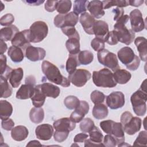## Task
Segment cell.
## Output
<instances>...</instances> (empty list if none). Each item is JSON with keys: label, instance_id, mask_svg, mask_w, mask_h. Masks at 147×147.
<instances>
[{"label": "cell", "instance_id": "28", "mask_svg": "<svg viewBox=\"0 0 147 147\" xmlns=\"http://www.w3.org/2000/svg\"><path fill=\"white\" fill-rule=\"evenodd\" d=\"M29 134L28 129L22 125H18L13 127L11 131L12 138L17 141H21L25 140Z\"/></svg>", "mask_w": 147, "mask_h": 147}, {"label": "cell", "instance_id": "10", "mask_svg": "<svg viewBox=\"0 0 147 147\" xmlns=\"http://www.w3.org/2000/svg\"><path fill=\"white\" fill-rule=\"evenodd\" d=\"M79 20V16L74 11L65 14H59L54 18V24L57 28H63L67 26H75Z\"/></svg>", "mask_w": 147, "mask_h": 147}, {"label": "cell", "instance_id": "44", "mask_svg": "<svg viewBox=\"0 0 147 147\" xmlns=\"http://www.w3.org/2000/svg\"><path fill=\"white\" fill-rule=\"evenodd\" d=\"M95 126L94 121L90 118H86L82 120L80 129L83 133H89Z\"/></svg>", "mask_w": 147, "mask_h": 147}, {"label": "cell", "instance_id": "25", "mask_svg": "<svg viewBox=\"0 0 147 147\" xmlns=\"http://www.w3.org/2000/svg\"><path fill=\"white\" fill-rule=\"evenodd\" d=\"M23 76L24 71L22 68L13 69L9 75L7 80H9V83L12 87L17 88L21 84Z\"/></svg>", "mask_w": 147, "mask_h": 147}, {"label": "cell", "instance_id": "14", "mask_svg": "<svg viewBox=\"0 0 147 147\" xmlns=\"http://www.w3.org/2000/svg\"><path fill=\"white\" fill-rule=\"evenodd\" d=\"M90 138H87L84 141V146H104L102 141L103 136L99 129L94 127L89 132Z\"/></svg>", "mask_w": 147, "mask_h": 147}, {"label": "cell", "instance_id": "49", "mask_svg": "<svg viewBox=\"0 0 147 147\" xmlns=\"http://www.w3.org/2000/svg\"><path fill=\"white\" fill-rule=\"evenodd\" d=\"M105 42L111 45H116L118 42V40L114 30H112L109 32L106 37L105 39Z\"/></svg>", "mask_w": 147, "mask_h": 147}, {"label": "cell", "instance_id": "9", "mask_svg": "<svg viewBox=\"0 0 147 147\" xmlns=\"http://www.w3.org/2000/svg\"><path fill=\"white\" fill-rule=\"evenodd\" d=\"M91 78V73L84 69H76L74 72L68 75L70 82L78 87L84 86Z\"/></svg>", "mask_w": 147, "mask_h": 147}, {"label": "cell", "instance_id": "36", "mask_svg": "<svg viewBox=\"0 0 147 147\" xmlns=\"http://www.w3.org/2000/svg\"><path fill=\"white\" fill-rule=\"evenodd\" d=\"M80 65L78 60V55H70L67 60L65 68L66 71L69 74L74 72L78 66Z\"/></svg>", "mask_w": 147, "mask_h": 147}, {"label": "cell", "instance_id": "16", "mask_svg": "<svg viewBox=\"0 0 147 147\" xmlns=\"http://www.w3.org/2000/svg\"><path fill=\"white\" fill-rule=\"evenodd\" d=\"M89 109V105L87 102L84 100H80L79 106L71 113L69 118L70 119L75 123L80 122L86 114L88 113Z\"/></svg>", "mask_w": 147, "mask_h": 147}, {"label": "cell", "instance_id": "40", "mask_svg": "<svg viewBox=\"0 0 147 147\" xmlns=\"http://www.w3.org/2000/svg\"><path fill=\"white\" fill-rule=\"evenodd\" d=\"M72 6V2L70 0H60L58 1L56 7L57 11L61 14L68 13Z\"/></svg>", "mask_w": 147, "mask_h": 147}, {"label": "cell", "instance_id": "42", "mask_svg": "<svg viewBox=\"0 0 147 147\" xmlns=\"http://www.w3.org/2000/svg\"><path fill=\"white\" fill-rule=\"evenodd\" d=\"M6 56L4 55H1L0 56V66H1V76L5 77L7 79L10 72L12 71V68L9 67L6 64Z\"/></svg>", "mask_w": 147, "mask_h": 147}, {"label": "cell", "instance_id": "41", "mask_svg": "<svg viewBox=\"0 0 147 147\" xmlns=\"http://www.w3.org/2000/svg\"><path fill=\"white\" fill-rule=\"evenodd\" d=\"M103 9H109L112 6H117L118 7H123L129 5V1L126 0H110V1H103Z\"/></svg>", "mask_w": 147, "mask_h": 147}, {"label": "cell", "instance_id": "27", "mask_svg": "<svg viewBox=\"0 0 147 147\" xmlns=\"http://www.w3.org/2000/svg\"><path fill=\"white\" fill-rule=\"evenodd\" d=\"M147 40L144 37H138L134 40V44L138 51L141 60L146 61L147 60Z\"/></svg>", "mask_w": 147, "mask_h": 147}, {"label": "cell", "instance_id": "30", "mask_svg": "<svg viewBox=\"0 0 147 147\" xmlns=\"http://www.w3.org/2000/svg\"><path fill=\"white\" fill-rule=\"evenodd\" d=\"M114 80L117 83L124 84L127 83L131 79V74L124 69H118L113 74Z\"/></svg>", "mask_w": 147, "mask_h": 147}, {"label": "cell", "instance_id": "2", "mask_svg": "<svg viewBox=\"0 0 147 147\" xmlns=\"http://www.w3.org/2000/svg\"><path fill=\"white\" fill-rule=\"evenodd\" d=\"M129 20V16L128 15H123L116 21L114 25V30L116 33L118 42L127 45H130L135 38V33L131 29H127L125 26Z\"/></svg>", "mask_w": 147, "mask_h": 147}, {"label": "cell", "instance_id": "12", "mask_svg": "<svg viewBox=\"0 0 147 147\" xmlns=\"http://www.w3.org/2000/svg\"><path fill=\"white\" fill-rule=\"evenodd\" d=\"M125 103L124 94L121 91H114L106 97L107 106L111 109H118L122 107Z\"/></svg>", "mask_w": 147, "mask_h": 147}, {"label": "cell", "instance_id": "53", "mask_svg": "<svg viewBox=\"0 0 147 147\" xmlns=\"http://www.w3.org/2000/svg\"><path fill=\"white\" fill-rule=\"evenodd\" d=\"M14 121L9 118L4 120H2L1 126L5 130H7V131L11 130L14 127Z\"/></svg>", "mask_w": 147, "mask_h": 147}, {"label": "cell", "instance_id": "52", "mask_svg": "<svg viewBox=\"0 0 147 147\" xmlns=\"http://www.w3.org/2000/svg\"><path fill=\"white\" fill-rule=\"evenodd\" d=\"M69 133V131H61L56 130L53 133L54 140L58 142H62L67 139Z\"/></svg>", "mask_w": 147, "mask_h": 147}, {"label": "cell", "instance_id": "54", "mask_svg": "<svg viewBox=\"0 0 147 147\" xmlns=\"http://www.w3.org/2000/svg\"><path fill=\"white\" fill-rule=\"evenodd\" d=\"M58 1H47L44 5L45 9L48 12H53L56 10Z\"/></svg>", "mask_w": 147, "mask_h": 147}, {"label": "cell", "instance_id": "18", "mask_svg": "<svg viewBox=\"0 0 147 147\" xmlns=\"http://www.w3.org/2000/svg\"><path fill=\"white\" fill-rule=\"evenodd\" d=\"M53 127L56 130L61 131H71L75 129L76 124L70 118L65 117L59 119L53 122Z\"/></svg>", "mask_w": 147, "mask_h": 147}, {"label": "cell", "instance_id": "58", "mask_svg": "<svg viewBox=\"0 0 147 147\" xmlns=\"http://www.w3.org/2000/svg\"><path fill=\"white\" fill-rule=\"evenodd\" d=\"M24 2L30 6H39L44 2V1H24Z\"/></svg>", "mask_w": 147, "mask_h": 147}, {"label": "cell", "instance_id": "59", "mask_svg": "<svg viewBox=\"0 0 147 147\" xmlns=\"http://www.w3.org/2000/svg\"><path fill=\"white\" fill-rule=\"evenodd\" d=\"M144 2V1H129V5H131L132 6H134V7H138L141 6Z\"/></svg>", "mask_w": 147, "mask_h": 147}, {"label": "cell", "instance_id": "1", "mask_svg": "<svg viewBox=\"0 0 147 147\" xmlns=\"http://www.w3.org/2000/svg\"><path fill=\"white\" fill-rule=\"evenodd\" d=\"M41 69L46 78L51 82L64 87L70 86L69 80L63 76L59 68L53 63L47 60L43 61Z\"/></svg>", "mask_w": 147, "mask_h": 147}, {"label": "cell", "instance_id": "51", "mask_svg": "<svg viewBox=\"0 0 147 147\" xmlns=\"http://www.w3.org/2000/svg\"><path fill=\"white\" fill-rule=\"evenodd\" d=\"M14 21V17L10 13L3 16L0 19V24L2 26H10Z\"/></svg>", "mask_w": 147, "mask_h": 147}, {"label": "cell", "instance_id": "33", "mask_svg": "<svg viewBox=\"0 0 147 147\" xmlns=\"http://www.w3.org/2000/svg\"><path fill=\"white\" fill-rule=\"evenodd\" d=\"M13 110L10 103L5 100H0V117L2 120L9 118L12 114Z\"/></svg>", "mask_w": 147, "mask_h": 147}, {"label": "cell", "instance_id": "50", "mask_svg": "<svg viewBox=\"0 0 147 147\" xmlns=\"http://www.w3.org/2000/svg\"><path fill=\"white\" fill-rule=\"evenodd\" d=\"M104 146L106 147H115L117 145V142L115 138L110 134H107L103 138L102 142Z\"/></svg>", "mask_w": 147, "mask_h": 147}, {"label": "cell", "instance_id": "48", "mask_svg": "<svg viewBox=\"0 0 147 147\" xmlns=\"http://www.w3.org/2000/svg\"><path fill=\"white\" fill-rule=\"evenodd\" d=\"M91 46L95 51H99L105 48V41L98 37H95L92 40Z\"/></svg>", "mask_w": 147, "mask_h": 147}, {"label": "cell", "instance_id": "4", "mask_svg": "<svg viewBox=\"0 0 147 147\" xmlns=\"http://www.w3.org/2000/svg\"><path fill=\"white\" fill-rule=\"evenodd\" d=\"M92 81L95 86L100 87L112 88L117 86L113 72L107 68H103L92 72Z\"/></svg>", "mask_w": 147, "mask_h": 147}, {"label": "cell", "instance_id": "29", "mask_svg": "<svg viewBox=\"0 0 147 147\" xmlns=\"http://www.w3.org/2000/svg\"><path fill=\"white\" fill-rule=\"evenodd\" d=\"M46 96L41 90L40 85L35 86L34 92L31 98L32 103L34 107H41L45 103Z\"/></svg>", "mask_w": 147, "mask_h": 147}, {"label": "cell", "instance_id": "24", "mask_svg": "<svg viewBox=\"0 0 147 147\" xmlns=\"http://www.w3.org/2000/svg\"><path fill=\"white\" fill-rule=\"evenodd\" d=\"M39 85L41 90L47 97L56 98L60 93L59 87L52 83H44Z\"/></svg>", "mask_w": 147, "mask_h": 147}, {"label": "cell", "instance_id": "43", "mask_svg": "<svg viewBox=\"0 0 147 147\" xmlns=\"http://www.w3.org/2000/svg\"><path fill=\"white\" fill-rule=\"evenodd\" d=\"M64 103L67 109L69 110H73L76 109L79 106L80 104V100L76 96L70 95L67 96L64 99Z\"/></svg>", "mask_w": 147, "mask_h": 147}, {"label": "cell", "instance_id": "6", "mask_svg": "<svg viewBox=\"0 0 147 147\" xmlns=\"http://www.w3.org/2000/svg\"><path fill=\"white\" fill-rule=\"evenodd\" d=\"M146 91L140 89L134 92L130 97L134 112L138 116H144L146 112Z\"/></svg>", "mask_w": 147, "mask_h": 147}, {"label": "cell", "instance_id": "23", "mask_svg": "<svg viewBox=\"0 0 147 147\" xmlns=\"http://www.w3.org/2000/svg\"><path fill=\"white\" fill-rule=\"evenodd\" d=\"M35 86V84L29 83L22 84L16 93V98L19 99L31 98L34 92Z\"/></svg>", "mask_w": 147, "mask_h": 147}, {"label": "cell", "instance_id": "19", "mask_svg": "<svg viewBox=\"0 0 147 147\" xmlns=\"http://www.w3.org/2000/svg\"><path fill=\"white\" fill-rule=\"evenodd\" d=\"M79 21L86 33L94 34L93 28L95 20L90 14L87 12L82 13L79 18Z\"/></svg>", "mask_w": 147, "mask_h": 147}, {"label": "cell", "instance_id": "3", "mask_svg": "<svg viewBox=\"0 0 147 147\" xmlns=\"http://www.w3.org/2000/svg\"><path fill=\"white\" fill-rule=\"evenodd\" d=\"M101 129L106 134L113 136L117 142V145L125 142L124 129L122 123L112 120L103 121L99 123Z\"/></svg>", "mask_w": 147, "mask_h": 147}, {"label": "cell", "instance_id": "55", "mask_svg": "<svg viewBox=\"0 0 147 147\" xmlns=\"http://www.w3.org/2000/svg\"><path fill=\"white\" fill-rule=\"evenodd\" d=\"M113 13H114V20L117 21H118L119 18H121L124 14V10L123 8L121 7H117V8L114 9L112 11Z\"/></svg>", "mask_w": 147, "mask_h": 147}, {"label": "cell", "instance_id": "61", "mask_svg": "<svg viewBox=\"0 0 147 147\" xmlns=\"http://www.w3.org/2000/svg\"><path fill=\"white\" fill-rule=\"evenodd\" d=\"M25 83H32L35 84L36 80L34 77L33 76H29L26 77L25 79Z\"/></svg>", "mask_w": 147, "mask_h": 147}, {"label": "cell", "instance_id": "38", "mask_svg": "<svg viewBox=\"0 0 147 147\" xmlns=\"http://www.w3.org/2000/svg\"><path fill=\"white\" fill-rule=\"evenodd\" d=\"M93 59L94 55L90 51H80L78 54V60L80 64L88 65L93 61Z\"/></svg>", "mask_w": 147, "mask_h": 147}, {"label": "cell", "instance_id": "15", "mask_svg": "<svg viewBox=\"0 0 147 147\" xmlns=\"http://www.w3.org/2000/svg\"><path fill=\"white\" fill-rule=\"evenodd\" d=\"M25 53L26 57L32 61L43 60L46 55L44 49L40 47H34L31 45L25 49Z\"/></svg>", "mask_w": 147, "mask_h": 147}, {"label": "cell", "instance_id": "45", "mask_svg": "<svg viewBox=\"0 0 147 147\" xmlns=\"http://www.w3.org/2000/svg\"><path fill=\"white\" fill-rule=\"evenodd\" d=\"M90 98L95 105H98L103 103L106 99V96L103 92L98 90H94L91 92L90 95Z\"/></svg>", "mask_w": 147, "mask_h": 147}, {"label": "cell", "instance_id": "21", "mask_svg": "<svg viewBox=\"0 0 147 147\" xmlns=\"http://www.w3.org/2000/svg\"><path fill=\"white\" fill-rule=\"evenodd\" d=\"M87 10L90 11L91 15L95 18H100L105 14L102 1L98 0L90 1Z\"/></svg>", "mask_w": 147, "mask_h": 147}, {"label": "cell", "instance_id": "32", "mask_svg": "<svg viewBox=\"0 0 147 147\" xmlns=\"http://www.w3.org/2000/svg\"><path fill=\"white\" fill-rule=\"evenodd\" d=\"M79 38H68L65 42L66 48L70 55H78L80 52Z\"/></svg>", "mask_w": 147, "mask_h": 147}, {"label": "cell", "instance_id": "5", "mask_svg": "<svg viewBox=\"0 0 147 147\" xmlns=\"http://www.w3.org/2000/svg\"><path fill=\"white\" fill-rule=\"evenodd\" d=\"M118 57L126 68L131 71H135L140 66V59L135 55L133 49L129 47H125L118 51Z\"/></svg>", "mask_w": 147, "mask_h": 147}, {"label": "cell", "instance_id": "57", "mask_svg": "<svg viewBox=\"0 0 147 147\" xmlns=\"http://www.w3.org/2000/svg\"><path fill=\"white\" fill-rule=\"evenodd\" d=\"M133 117L132 114L129 111H125L123 113L121 116V123L122 125H125Z\"/></svg>", "mask_w": 147, "mask_h": 147}, {"label": "cell", "instance_id": "26", "mask_svg": "<svg viewBox=\"0 0 147 147\" xmlns=\"http://www.w3.org/2000/svg\"><path fill=\"white\" fill-rule=\"evenodd\" d=\"M18 32L19 29L14 25L3 28L0 30V39L3 41H11Z\"/></svg>", "mask_w": 147, "mask_h": 147}, {"label": "cell", "instance_id": "11", "mask_svg": "<svg viewBox=\"0 0 147 147\" xmlns=\"http://www.w3.org/2000/svg\"><path fill=\"white\" fill-rule=\"evenodd\" d=\"M30 42L29 29H25L18 32L11 41L13 46L19 47L24 51L28 46L30 45Z\"/></svg>", "mask_w": 147, "mask_h": 147}, {"label": "cell", "instance_id": "47", "mask_svg": "<svg viewBox=\"0 0 147 147\" xmlns=\"http://www.w3.org/2000/svg\"><path fill=\"white\" fill-rule=\"evenodd\" d=\"M147 132L146 131H141L134 141V146H146Z\"/></svg>", "mask_w": 147, "mask_h": 147}, {"label": "cell", "instance_id": "62", "mask_svg": "<svg viewBox=\"0 0 147 147\" xmlns=\"http://www.w3.org/2000/svg\"><path fill=\"white\" fill-rule=\"evenodd\" d=\"M41 146V144L38 141L33 140L29 142V143L26 145V146Z\"/></svg>", "mask_w": 147, "mask_h": 147}, {"label": "cell", "instance_id": "22", "mask_svg": "<svg viewBox=\"0 0 147 147\" xmlns=\"http://www.w3.org/2000/svg\"><path fill=\"white\" fill-rule=\"evenodd\" d=\"M93 32L96 37L100 38L105 41V39L109 32L108 24L102 20H95Z\"/></svg>", "mask_w": 147, "mask_h": 147}, {"label": "cell", "instance_id": "46", "mask_svg": "<svg viewBox=\"0 0 147 147\" xmlns=\"http://www.w3.org/2000/svg\"><path fill=\"white\" fill-rule=\"evenodd\" d=\"M61 31L63 33L67 36L68 38L71 37H76V38H79V34L75 29L74 26H64L63 28H61Z\"/></svg>", "mask_w": 147, "mask_h": 147}, {"label": "cell", "instance_id": "31", "mask_svg": "<svg viewBox=\"0 0 147 147\" xmlns=\"http://www.w3.org/2000/svg\"><path fill=\"white\" fill-rule=\"evenodd\" d=\"M7 54L11 60L14 63H20L24 58V54L22 49L13 45L9 47Z\"/></svg>", "mask_w": 147, "mask_h": 147}, {"label": "cell", "instance_id": "56", "mask_svg": "<svg viewBox=\"0 0 147 147\" xmlns=\"http://www.w3.org/2000/svg\"><path fill=\"white\" fill-rule=\"evenodd\" d=\"M88 137V135L86 134V133H79L78 134H76L74 139V141L75 143H78V142H84L85 140L86 139H87V138Z\"/></svg>", "mask_w": 147, "mask_h": 147}, {"label": "cell", "instance_id": "35", "mask_svg": "<svg viewBox=\"0 0 147 147\" xmlns=\"http://www.w3.org/2000/svg\"><path fill=\"white\" fill-rule=\"evenodd\" d=\"M30 121L34 123H41L44 118V111L42 107H33L29 113Z\"/></svg>", "mask_w": 147, "mask_h": 147}, {"label": "cell", "instance_id": "60", "mask_svg": "<svg viewBox=\"0 0 147 147\" xmlns=\"http://www.w3.org/2000/svg\"><path fill=\"white\" fill-rule=\"evenodd\" d=\"M7 49V44L3 41L1 40V55H3V53L6 51Z\"/></svg>", "mask_w": 147, "mask_h": 147}, {"label": "cell", "instance_id": "37", "mask_svg": "<svg viewBox=\"0 0 147 147\" xmlns=\"http://www.w3.org/2000/svg\"><path fill=\"white\" fill-rule=\"evenodd\" d=\"M1 98H7L10 96L12 94L13 89L11 86L7 82V79L5 77L1 76Z\"/></svg>", "mask_w": 147, "mask_h": 147}, {"label": "cell", "instance_id": "13", "mask_svg": "<svg viewBox=\"0 0 147 147\" xmlns=\"http://www.w3.org/2000/svg\"><path fill=\"white\" fill-rule=\"evenodd\" d=\"M129 19L131 30L134 32H140L145 28V22L141 11L138 9H134L130 13Z\"/></svg>", "mask_w": 147, "mask_h": 147}, {"label": "cell", "instance_id": "7", "mask_svg": "<svg viewBox=\"0 0 147 147\" xmlns=\"http://www.w3.org/2000/svg\"><path fill=\"white\" fill-rule=\"evenodd\" d=\"M30 41L34 43L42 41L48 33L47 24L42 21H37L32 24L29 29Z\"/></svg>", "mask_w": 147, "mask_h": 147}, {"label": "cell", "instance_id": "34", "mask_svg": "<svg viewBox=\"0 0 147 147\" xmlns=\"http://www.w3.org/2000/svg\"><path fill=\"white\" fill-rule=\"evenodd\" d=\"M109 113L107 106L103 103L95 105L92 109V115L96 119H102L107 117Z\"/></svg>", "mask_w": 147, "mask_h": 147}, {"label": "cell", "instance_id": "8", "mask_svg": "<svg viewBox=\"0 0 147 147\" xmlns=\"http://www.w3.org/2000/svg\"><path fill=\"white\" fill-rule=\"evenodd\" d=\"M97 57L99 62L107 68L115 71L119 68L118 61L116 55L109 51L107 49H103L98 52Z\"/></svg>", "mask_w": 147, "mask_h": 147}, {"label": "cell", "instance_id": "20", "mask_svg": "<svg viewBox=\"0 0 147 147\" xmlns=\"http://www.w3.org/2000/svg\"><path fill=\"white\" fill-rule=\"evenodd\" d=\"M141 119L137 117H133L125 125H122L124 131L129 135H133L141 127Z\"/></svg>", "mask_w": 147, "mask_h": 147}, {"label": "cell", "instance_id": "39", "mask_svg": "<svg viewBox=\"0 0 147 147\" xmlns=\"http://www.w3.org/2000/svg\"><path fill=\"white\" fill-rule=\"evenodd\" d=\"M88 1L86 0H76L74 1L73 10L74 12L79 15V14H82L85 13L87 10L88 5L89 3Z\"/></svg>", "mask_w": 147, "mask_h": 147}, {"label": "cell", "instance_id": "17", "mask_svg": "<svg viewBox=\"0 0 147 147\" xmlns=\"http://www.w3.org/2000/svg\"><path fill=\"white\" fill-rule=\"evenodd\" d=\"M35 133L38 139L44 141L49 140L54 133L53 128L49 124H41L37 126L35 130Z\"/></svg>", "mask_w": 147, "mask_h": 147}]
</instances>
